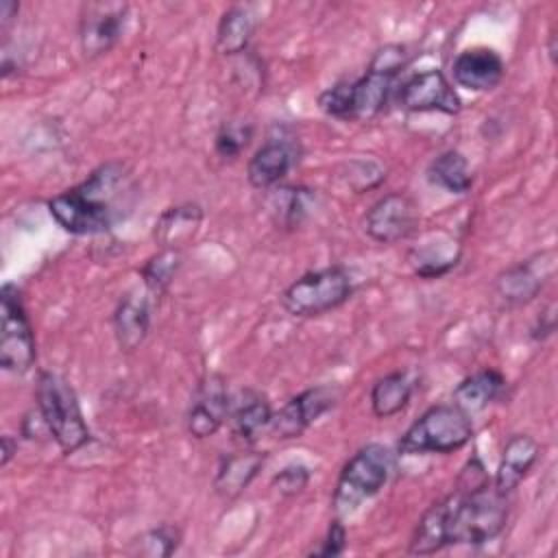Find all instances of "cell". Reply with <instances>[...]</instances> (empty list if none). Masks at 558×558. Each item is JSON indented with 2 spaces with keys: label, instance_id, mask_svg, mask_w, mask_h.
I'll list each match as a JSON object with an SVG mask.
<instances>
[{
  "label": "cell",
  "instance_id": "cell-1",
  "mask_svg": "<svg viewBox=\"0 0 558 558\" xmlns=\"http://www.w3.org/2000/svg\"><path fill=\"white\" fill-rule=\"evenodd\" d=\"M508 519V495L488 480L473 456L460 471L456 488L432 504L410 538V554L427 556L447 545H484L501 534Z\"/></svg>",
  "mask_w": 558,
  "mask_h": 558
},
{
  "label": "cell",
  "instance_id": "cell-2",
  "mask_svg": "<svg viewBox=\"0 0 558 558\" xmlns=\"http://www.w3.org/2000/svg\"><path fill=\"white\" fill-rule=\"evenodd\" d=\"M131 198V179L120 161L98 166L83 183L52 196L48 211L74 235H96L122 220Z\"/></svg>",
  "mask_w": 558,
  "mask_h": 558
},
{
  "label": "cell",
  "instance_id": "cell-3",
  "mask_svg": "<svg viewBox=\"0 0 558 558\" xmlns=\"http://www.w3.org/2000/svg\"><path fill=\"white\" fill-rule=\"evenodd\" d=\"M35 403L48 427V434L54 438L63 453H74L89 442L92 434L85 423L78 397L65 377L52 371L39 373L35 386Z\"/></svg>",
  "mask_w": 558,
  "mask_h": 558
},
{
  "label": "cell",
  "instance_id": "cell-4",
  "mask_svg": "<svg viewBox=\"0 0 558 558\" xmlns=\"http://www.w3.org/2000/svg\"><path fill=\"white\" fill-rule=\"evenodd\" d=\"M397 466V453L379 442H368L357 449L342 466L331 506L338 517H347L357 510L360 504L375 497L390 480Z\"/></svg>",
  "mask_w": 558,
  "mask_h": 558
},
{
  "label": "cell",
  "instance_id": "cell-5",
  "mask_svg": "<svg viewBox=\"0 0 558 558\" xmlns=\"http://www.w3.org/2000/svg\"><path fill=\"white\" fill-rule=\"evenodd\" d=\"M473 436V421L453 403H438L425 410L399 438V456L451 453Z\"/></svg>",
  "mask_w": 558,
  "mask_h": 558
},
{
  "label": "cell",
  "instance_id": "cell-6",
  "mask_svg": "<svg viewBox=\"0 0 558 558\" xmlns=\"http://www.w3.org/2000/svg\"><path fill=\"white\" fill-rule=\"evenodd\" d=\"M353 294V279L342 266L310 270L294 279L281 294V305L299 318L323 316L344 305Z\"/></svg>",
  "mask_w": 558,
  "mask_h": 558
},
{
  "label": "cell",
  "instance_id": "cell-7",
  "mask_svg": "<svg viewBox=\"0 0 558 558\" xmlns=\"http://www.w3.org/2000/svg\"><path fill=\"white\" fill-rule=\"evenodd\" d=\"M405 63L408 50L401 44H388L373 54L366 72L349 81L351 120H371L386 109Z\"/></svg>",
  "mask_w": 558,
  "mask_h": 558
},
{
  "label": "cell",
  "instance_id": "cell-8",
  "mask_svg": "<svg viewBox=\"0 0 558 558\" xmlns=\"http://www.w3.org/2000/svg\"><path fill=\"white\" fill-rule=\"evenodd\" d=\"M2 327H0V366L9 373H28L35 364V333L28 320L22 294L15 283H4L0 290Z\"/></svg>",
  "mask_w": 558,
  "mask_h": 558
},
{
  "label": "cell",
  "instance_id": "cell-9",
  "mask_svg": "<svg viewBox=\"0 0 558 558\" xmlns=\"http://www.w3.org/2000/svg\"><path fill=\"white\" fill-rule=\"evenodd\" d=\"M129 20V4L113 0L85 2L78 13V44L85 57L109 52L122 37Z\"/></svg>",
  "mask_w": 558,
  "mask_h": 558
},
{
  "label": "cell",
  "instance_id": "cell-10",
  "mask_svg": "<svg viewBox=\"0 0 558 558\" xmlns=\"http://www.w3.org/2000/svg\"><path fill=\"white\" fill-rule=\"evenodd\" d=\"M340 399V388L333 384L312 386L290 401H286L277 412H272L270 434L279 440L299 438L310 425H314L323 414L333 410Z\"/></svg>",
  "mask_w": 558,
  "mask_h": 558
},
{
  "label": "cell",
  "instance_id": "cell-11",
  "mask_svg": "<svg viewBox=\"0 0 558 558\" xmlns=\"http://www.w3.org/2000/svg\"><path fill=\"white\" fill-rule=\"evenodd\" d=\"M554 272L556 251L547 248L501 270L495 279V292L506 305H525L541 294Z\"/></svg>",
  "mask_w": 558,
  "mask_h": 558
},
{
  "label": "cell",
  "instance_id": "cell-12",
  "mask_svg": "<svg viewBox=\"0 0 558 558\" xmlns=\"http://www.w3.org/2000/svg\"><path fill=\"white\" fill-rule=\"evenodd\" d=\"M231 410V395L227 388V379L220 373L205 375L185 412V427L192 438H209L214 436L229 418Z\"/></svg>",
  "mask_w": 558,
  "mask_h": 558
},
{
  "label": "cell",
  "instance_id": "cell-13",
  "mask_svg": "<svg viewBox=\"0 0 558 558\" xmlns=\"http://www.w3.org/2000/svg\"><path fill=\"white\" fill-rule=\"evenodd\" d=\"M397 105L410 113L438 111L456 116L462 109L460 96L440 70H423L405 78L397 89Z\"/></svg>",
  "mask_w": 558,
  "mask_h": 558
},
{
  "label": "cell",
  "instance_id": "cell-14",
  "mask_svg": "<svg viewBox=\"0 0 558 558\" xmlns=\"http://www.w3.org/2000/svg\"><path fill=\"white\" fill-rule=\"evenodd\" d=\"M362 225L371 240L379 244H395L416 231L418 209L405 192H390L371 205Z\"/></svg>",
  "mask_w": 558,
  "mask_h": 558
},
{
  "label": "cell",
  "instance_id": "cell-15",
  "mask_svg": "<svg viewBox=\"0 0 558 558\" xmlns=\"http://www.w3.org/2000/svg\"><path fill=\"white\" fill-rule=\"evenodd\" d=\"M301 159L299 140L286 131L268 135L246 163V179L255 190L277 187Z\"/></svg>",
  "mask_w": 558,
  "mask_h": 558
},
{
  "label": "cell",
  "instance_id": "cell-16",
  "mask_svg": "<svg viewBox=\"0 0 558 558\" xmlns=\"http://www.w3.org/2000/svg\"><path fill=\"white\" fill-rule=\"evenodd\" d=\"M506 74V63L493 48L475 46L458 52L451 63L453 83L469 92H490Z\"/></svg>",
  "mask_w": 558,
  "mask_h": 558
},
{
  "label": "cell",
  "instance_id": "cell-17",
  "mask_svg": "<svg viewBox=\"0 0 558 558\" xmlns=\"http://www.w3.org/2000/svg\"><path fill=\"white\" fill-rule=\"evenodd\" d=\"M150 305L153 296L144 290L126 292L113 310V336L120 351H135L150 329Z\"/></svg>",
  "mask_w": 558,
  "mask_h": 558
},
{
  "label": "cell",
  "instance_id": "cell-18",
  "mask_svg": "<svg viewBox=\"0 0 558 558\" xmlns=\"http://www.w3.org/2000/svg\"><path fill=\"white\" fill-rule=\"evenodd\" d=\"M227 421L231 425V434L235 436V440L253 445L270 427L272 421V408L268 397L253 388L242 390L235 401L231 399Z\"/></svg>",
  "mask_w": 558,
  "mask_h": 558
},
{
  "label": "cell",
  "instance_id": "cell-19",
  "mask_svg": "<svg viewBox=\"0 0 558 558\" xmlns=\"http://www.w3.org/2000/svg\"><path fill=\"white\" fill-rule=\"evenodd\" d=\"M538 453H541V445L536 442V438H532L530 434H512L501 449V458H499L493 484L501 493L510 495L523 482V477L532 471V466L538 460Z\"/></svg>",
  "mask_w": 558,
  "mask_h": 558
},
{
  "label": "cell",
  "instance_id": "cell-20",
  "mask_svg": "<svg viewBox=\"0 0 558 558\" xmlns=\"http://www.w3.org/2000/svg\"><path fill=\"white\" fill-rule=\"evenodd\" d=\"M264 460V451H235L225 456L214 477V490L222 499L240 497L262 471Z\"/></svg>",
  "mask_w": 558,
  "mask_h": 558
},
{
  "label": "cell",
  "instance_id": "cell-21",
  "mask_svg": "<svg viewBox=\"0 0 558 558\" xmlns=\"http://www.w3.org/2000/svg\"><path fill=\"white\" fill-rule=\"evenodd\" d=\"M259 24L255 4H233L229 7L216 28V50L220 54L233 57L248 48Z\"/></svg>",
  "mask_w": 558,
  "mask_h": 558
},
{
  "label": "cell",
  "instance_id": "cell-22",
  "mask_svg": "<svg viewBox=\"0 0 558 558\" xmlns=\"http://www.w3.org/2000/svg\"><path fill=\"white\" fill-rule=\"evenodd\" d=\"M506 388V377L495 368H482L464 377L451 395V403L458 405L469 416L486 410L493 401L501 397Z\"/></svg>",
  "mask_w": 558,
  "mask_h": 558
},
{
  "label": "cell",
  "instance_id": "cell-23",
  "mask_svg": "<svg viewBox=\"0 0 558 558\" xmlns=\"http://www.w3.org/2000/svg\"><path fill=\"white\" fill-rule=\"evenodd\" d=\"M458 259H460L458 240L442 233L436 235V242H432L427 235L423 244H416L410 251V262L414 266V272L425 279L442 277L458 264Z\"/></svg>",
  "mask_w": 558,
  "mask_h": 558
},
{
  "label": "cell",
  "instance_id": "cell-24",
  "mask_svg": "<svg viewBox=\"0 0 558 558\" xmlns=\"http://www.w3.org/2000/svg\"><path fill=\"white\" fill-rule=\"evenodd\" d=\"M203 220V209L196 203H183L168 207L157 225H155V240L161 248H179V244L194 238Z\"/></svg>",
  "mask_w": 558,
  "mask_h": 558
},
{
  "label": "cell",
  "instance_id": "cell-25",
  "mask_svg": "<svg viewBox=\"0 0 558 558\" xmlns=\"http://www.w3.org/2000/svg\"><path fill=\"white\" fill-rule=\"evenodd\" d=\"M314 203H316L314 190H307L301 185L270 187V194H268V209L275 222L286 229L299 227L314 209Z\"/></svg>",
  "mask_w": 558,
  "mask_h": 558
},
{
  "label": "cell",
  "instance_id": "cell-26",
  "mask_svg": "<svg viewBox=\"0 0 558 558\" xmlns=\"http://www.w3.org/2000/svg\"><path fill=\"white\" fill-rule=\"evenodd\" d=\"M427 181L451 194H466L473 185V172L460 150H445L427 166Z\"/></svg>",
  "mask_w": 558,
  "mask_h": 558
},
{
  "label": "cell",
  "instance_id": "cell-27",
  "mask_svg": "<svg viewBox=\"0 0 558 558\" xmlns=\"http://www.w3.org/2000/svg\"><path fill=\"white\" fill-rule=\"evenodd\" d=\"M412 379L403 371L388 373L379 377L371 388V408L379 418H390L405 410L412 397Z\"/></svg>",
  "mask_w": 558,
  "mask_h": 558
},
{
  "label": "cell",
  "instance_id": "cell-28",
  "mask_svg": "<svg viewBox=\"0 0 558 558\" xmlns=\"http://www.w3.org/2000/svg\"><path fill=\"white\" fill-rule=\"evenodd\" d=\"M181 268L179 248H161L142 266V283L150 296H161Z\"/></svg>",
  "mask_w": 558,
  "mask_h": 558
},
{
  "label": "cell",
  "instance_id": "cell-29",
  "mask_svg": "<svg viewBox=\"0 0 558 558\" xmlns=\"http://www.w3.org/2000/svg\"><path fill=\"white\" fill-rule=\"evenodd\" d=\"M253 133H255V129L248 120H242V118L225 120L214 140L216 155L222 159H238L242 155V150L251 144Z\"/></svg>",
  "mask_w": 558,
  "mask_h": 558
},
{
  "label": "cell",
  "instance_id": "cell-30",
  "mask_svg": "<svg viewBox=\"0 0 558 558\" xmlns=\"http://www.w3.org/2000/svg\"><path fill=\"white\" fill-rule=\"evenodd\" d=\"M137 545V554L142 556H150V558H168L177 551V547L181 545V530L177 525L170 523H161L157 527L146 530L144 534H140L135 538Z\"/></svg>",
  "mask_w": 558,
  "mask_h": 558
},
{
  "label": "cell",
  "instance_id": "cell-31",
  "mask_svg": "<svg viewBox=\"0 0 558 558\" xmlns=\"http://www.w3.org/2000/svg\"><path fill=\"white\" fill-rule=\"evenodd\" d=\"M386 177V170L373 161V159H353L347 166V183L355 190V192H364V190H373L377 187Z\"/></svg>",
  "mask_w": 558,
  "mask_h": 558
},
{
  "label": "cell",
  "instance_id": "cell-32",
  "mask_svg": "<svg viewBox=\"0 0 558 558\" xmlns=\"http://www.w3.org/2000/svg\"><path fill=\"white\" fill-rule=\"evenodd\" d=\"M310 477H312V473L305 464L292 462V464H286L279 473H275L270 484L281 497H296L307 488Z\"/></svg>",
  "mask_w": 558,
  "mask_h": 558
},
{
  "label": "cell",
  "instance_id": "cell-33",
  "mask_svg": "<svg viewBox=\"0 0 558 558\" xmlns=\"http://www.w3.org/2000/svg\"><path fill=\"white\" fill-rule=\"evenodd\" d=\"M318 107L323 113L336 120H351V107H349V81L333 83L318 96Z\"/></svg>",
  "mask_w": 558,
  "mask_h": 558
},
{
  "label": "cell",
  "instance_id": "cell-34",
  "mask_svg": "<svg viewBox=\"0 0 558 558\" xmlns=\"http://www.w3.org/2000/svg\"><path fill=\"white\" fill-rule=\"evenodd\" d=\"M344 549H347V527L338 517L329 523L323 541L310 554L312 556H340Z\"/></svg>",
  "mask_w": 558,
  "mask_h": 558
},
{
  "label": "cell",
  "instance_id": "cell-35",
  "mask_svg": "<svg viewBox=\"0 0 558 558\" xmlns=\"http://www.w3.org/2000/svg\"><path fill=\"white\" fill-rule=\"evenodd\" d=\"M554 329H556V307H554V305H547V307L538 314L536 323L532 325L530 338L536 340V342H543L545 338H549V336L554 333Z\"/></svg>",
  "mask_w": 558,
  "mask_h": 558
},
{
  "label": "cell",
  "instance_id": "cell-36",
  "mask_svg": "<svg viewBox=\"0 0 558 558\" xmlns=\"http://www.w3.org/2000/svg\"><path fill=\"white\" fill-rule=\"evenodd\" d=\"M17 11H20L17 2H13V0H2L0 2V26H2V31L9 28L13 17H17Z\"/></svg>",
  "mask_w": 558,
  "mask_h": 558
},
{
  "label": "cell",
  "instance_id": "cell-37",
  "mask_svg": "<svg viewBox=\"0 0 558 558\" xmlns=\"http://www.w3.org/2000/svg\"><path fill=\"white\" fill-rule=\"evenodd\" d=\"M0 442H2V458H0V466L4 469V466L13 460V456L17 453V440H15V438H11L9 434H4Z\"/></svg>",
  "mask_w": 558,
  "mask_h": 558
}]
</instances>
